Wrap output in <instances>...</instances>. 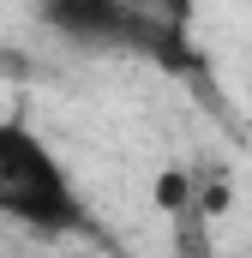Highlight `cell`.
<instances>
[{"mask_svg":"<svg viewBox=\"0 0 252 258\" xmlns=\"http://www.w3.org/2000/svg\"><path fill=\"white\" fill-rule=\"evenodd\" d=\"M48 24L90 42V48H126L168 72H198L192 18L198 0H42Z\"/></svg>","mask_w":252,"mask_h":258,"instance_id":"1","label":"cell"},{"mask_svg":"<svg viewBox=\"0 0 252 258\" xmlns=\"http://www.w3.org/2000/svg\"><path fill=\"white\" fill-rule=\"evenodd\" d=\"M156 204H162L168 216H180V210H192V174H186V168H168V174L156 180Z\"/></svg>","mask_w":252,"mask_h":258,"instance_id":"3","label":"cell"},{"mask_svg":"<svg viewBox=\"0 0 252 258\" xmlns=\"http://www.w3.org/2000/svg\"><path fill=\"white\" fill-rule=\"evenodd\" d=\"M0 216H12L36 234H72L84 222L60 156L24 120H0Z\"/></svg>","mask_w":252,"mask_h":258,"instance_id":"2","label":"cell"}]
</instances>
